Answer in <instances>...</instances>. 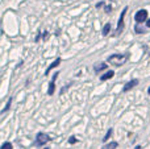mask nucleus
I'll use <instances>...</instances> for the list:
<instances>
[{
  "label": "nucleus",
  "instance_id": "obj_7",
  "mask_svg": "<svg viewBox=\"0 0 150 149\" xmlns=\"http://www.w3.org/2000/svg\"><path fill=\"white\" fill-rule=\"evenodd\" d=\"M59 63H61V58H57V60H55V61H54V62H53V63H52V65H50V66H49V67H47V69H46V71H45V74H46V75H47V74H49V73H50V70H52V69H54V67H57V66H58V65H59Z\"/></svg>",
  "mask_w": 150,
  "mask_h": 149
},
{
  "label": "nucleus",
  "instance_id": "obj_16",
  "mask_svg": "<svg viewBox=\"0 0 150 149\" xmlns=\"http://www.w3.org/2000/svg\"><path fill=\"white\" fill-rule=\"evenodd\" d=\"M111 9H112V8H111V5H109V7H105V12H111Z\"/></svg>",
  "mask_w": 150,
  "mask_h": 149
},
{
  "label": "nucleus",
  "instance_id": "obj_18",
  "mask_svg": "<svg viewBox=\"0 0 150 149\" xmlns=\"http://www.w3.org/2000/svg\"><path fill=\"white\" fill-rule=\"evenodd\" d=\"M148 92H149V94H150V87H149V90H148Z\"/></svg>",
  "mask_w": 150,
  "mask_h": 149
},
{
  "label": "nucleus",
  "instance_id": "obj_3",
  "mask_svg": "<svg viewBox=\"0 0 150 149\" xmlns=\"http://www.w3.org/2000/svg\"><path fill=\"white\" fill-rule=\"evenodd\" d=\"M49 140H50V137L47 136L46 133H38L37 137H36V144L37 145H44V144H46Z\"/></svg>",
  "mask_w": 150,
  "mask_h": 149
},
{
  "label": "nucleus",
  "instance_id": "obj_17",
  "mask_svg": "<svg viewBox=\"0 0 150 149\" xmlns=\"http://www.w3.org/2000/svg\"><path fill=\"white\" fill-rule=\"evenodd\" d=\"M146 25H148L149 28H150V20H148V23H146Z\"/></svg>",
  "mask_w": 150,
  "mask_h": 149
},
{
  "label": "nucleus",
  "instance_id": "obj_10",
  "mask_svg": "<svg viewBox=\"0 0 150 149\" xmlns=\"http://www.w3.org/2000/svg\"><path fill=\"white\" fill-rule=\"evenodd\" d=\"M13 147H12V144H11V143H4V144L1 145V147H0V149H12Z\"/></svg>",
  "mask_w": 150,
  "mask_h": 149
},
{
  "label": "nucleus",
  "instance_id": "obj_1",
  "mask_svg": "<svg viewBox=\"0 0 150 149\" xmlns=\"http://www.w3.org/2000/svg\"><path fill=\"white\" fill-rule=\"evenodd\" d=\"M128 55L127 54H113L111 57H108V62L112 63L115 66H121L127 62Z\"/></svg>",
  "mask_w": 150,
  "mask_h": 149
},
{
  "label": "nucleus",
  "instance_id": "obj_11",
  "mask_svg": "<svg viewBox=\"0 0 150 149\" xmlns=\"http://www.w3.org/2000/svg\"><path fill=\"white\" fill-rule=\"evenodd\" d=\"M117 147V143H111L109 145H107V147H104L103 149H115Z\"/></svg>",
  "mask_w": 150,
  "mask_h": 149
},
{
  "label": "nucleus",
  "instance_id": "obj_5",
  "mask_svg": "<svg viewBox=\"0 0 150 149\" xmlns=\"http://www.w3.org/2000/svg\"><path fill=\"white\" fill-rule=\"evenodd\" d=\"M57 77H58V74H54V78H53V81L50 82V84H49V90H47V94H49V95H53V94H54L55 79H57Z\"/></svg>",
  "mask_w": 150,
  "mask_h": 149
},
{
  "label": "nucleus",
  "instance_id": "obj_4",
  "mask_svg": "<svg viewBox=\"0 0 150 149\" xmlns=\"http://www.w3.org/2000/svg\"><path fill=\"white\" fill-rule=\"evenodd\" d=\"M125 15H127V8H124L122 12H121V17H120L119 24H117V33H120V32L124 29V17H125Z\"/></svg>",
  "mask_w": 150,
  "mask_h": 149
},
{
  "label": "nucleus",
  "instance_id": "obj_13",
  "mask_svg": "<svg viewBox=\"0 0 150 149\" xmlns=\"http://www.w3.org/2000/svg\"><path fill=\"white\" fill-rule=\"evenodd\" d=\"M111 135H112V129H109L108 132H107V135H105V137H104L103 139V141H107V140L109 139V137H111Z\"/></svg>",
  "mask_w": 150,
  "mask_h": 149
},
{
  "label": "nucleus",
  "instance_id": "obj_8",
  "mask_svg": "<svg viewBox=\"0 0 150 149\" xmlns=\"http://www.w3.org/2000/svg\"><path fill=\"white\" fill-rule=\"evenodd\" d=\"M113 74H115L113 71H112V70H109V71H107L105 74H103V75L100 77V79H101V81H107V79H111L112 77H113Z\"/></svg>",
  "mask_w": 150,
  "mask_h": 149
},
{
  "label": "nucleus",
  "instance_id": "obj_9",
  "mask_svg": "<svg viewBox=\"0 0 150 149\" xmlns=\"http://www.w3.org/2000/svg\"><path fill=\"white\" fill-rule=\"evenodd\" d=\"M109 32H111V24H105L103 28V36H107Z\"/></svg>",
  "mask_w": 150,
  "mask_h": 149
},
{
  "label": "nucleus",
  "instance_id": "obj_12",
  "mask_svg": "<svg viewBox=\"0 0 150 149\" xmlns=\"http://www.w3.org/2000/svg\"><path fill=\"white\" fill-rule=\"evenodd\" d=\"M105 67H107L105 63H100V66H96L95 70H96V71H100V70H103V69H105Z\"/></svg>",
  "mask_w": 150,
  "mask_h": 149
},
{
  "label": "nucleus",
  "instance_id": "obj_19",
  "mask_svg": "<svg viewBox=\"0 0 150 149\" xmlns=\"http://www.w3.org/2000/svg\"><path fill=\"white\" fill-rule=\"evenodd\" d=\"M45 149H47V148H45Z\"/></svg>",
  "mask_w": 150,
  "mask_h": 149
},
{
  "label": "nucleus",
  "instance_id": "obj_15",
  "mask_svg": "<svg viewBox=\"0 0 150 149\" xmlns=\"http://www.w3.org/2000/svg\"><path fill=\"white\" fill-rule=\"evenodd\" d=\"M69 141H70V144H74L76 140H75V137H70V140H69Z\"/></svg>",
  "mask_w": 150,
  "mask_h": 149
},
{
  "label": "nucleus",
  "instance_id": "obj_14",
  "mask_svg": "<svg viewBox=\"0 0 150 149\" xmlns=\"http://www.w3.org/2000/svg\"><path fill=\"white\" fill-rule=\"evenodd\" d=\"M11 103H12V99H9V100H8V102H7V106H5V107H4V110H3V112H5V111H7L8 108L11 107Z\"/></svg>",
  "mask_w": 150,
  "mask_h": 149
},
{
  "label": "nucleus",
  "instance_id": "obj_2",
  "mask_svg": "<svg viewBox=\"0 0 150 149\" xmlns=\"http://www.w3.org/2000/svg\"><path fill=\"white\" fill-rule=\"evenodd\" d=\"M134 18H136V21H137V23H144V21H145L146 18H148V11H145V9H140L137 13H136Z\"/></svg>",
  "mask_w": 150,
  "mask_h": 149
},
{
  "label": "nucleus",
  "instance_id": "obj_6",
  "mask_svg": "<svg viewBox=\"0 0 150 149\" xmlns=\"http://www.w3.org/2000/svg\"><path fill=\"white\" fill-rule=\"evenodd\" d=\"M138 84V81L137 79H132L130 82H128L127 84H125V87H124V91H129L130 89H133L134 86H137Z\"/></svg>",
  "mask_w": 150,
  "mask_h": 149
}]
</instances>
